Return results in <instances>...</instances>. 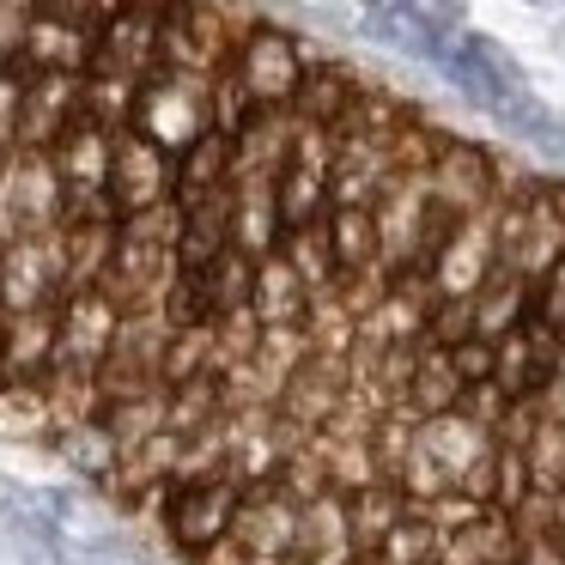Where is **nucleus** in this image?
Segmentation results:
<instances>
[{"instance_id": "obj_19", "label": "nucleus", "mask_w": 565, "mask_h": 565, "mask_svg": "<svg viewBox=\"0 0 565 565\" xmlns=\"http://www.w3.org/2000/svg\"><path fill=\"white\" fill-rule=\"evenodd\" d=\"M50 450L67 462V475L79 480V487L104 492L116 480V468H122V444H116V431L104 426V419H86V426H67L50 438Z\"/></svg>"}, {"instance_id": "obj_15", "label": "nucleus", "mask_w": 565, "mask_h": 565, "mask_svg": "<svg viewBox=\"0 0 565 565\" xmlns=\"http://www.w3.org/2000/svg\"><path fill=\"white\" fill-rule=\"evenodd\" d=\"M365 86H371V67L329 50V55H317V62L305 67V86H298V98H292L286 116H292L298 128H334L347 116V104H353Z\"/></svg>"}, {"instance_id": "obj_21", "label": "nucleus", "mask_w": 565, "mask_h": 565, "mask_svg": "<svg viewBox=\"0 0 565 565\" xmlns=\"http://www.w3.org/2000/svg\"><path fill=\"white\" fill-rule=\"evenodd\" d=\"M419 450H426L450 480H462V475H475V468L487 462V456L499 450V444H492V431H480L475 419H468L462 407H456V414L426 419V426H419Z\"/></svg>"}, {"instance_id": "obj_55", "label": "nucleus", "mask_w": 565, "mask_h": 565, "mask_svg": "<svg viewBox=\"0 0 565 565\" xmlns=\"http://www.w3.org/2000/svg\"><path fill=\"white\" fill-rule=\"evenodd\" d=\"M516 565H565L559 535H516Z\"/></svg>"}, {"instance_id": "obj_24", "label": "nucleus", "mask_w": 565, "mask_h": 565, "mask_svg": "<svg viewBox=\"0 0 565 565\" xmlns=\"http://www.w3.org/2000/svg\"><path fill=\"white\" fill-rule=\"evenodd\" d=\"M475 317H480V341H504L516 334L529 317H535V280H523L516 268H499L475 298Z\"/></svg>"}, {"instance_id": "obj_20", "label": "nucleus", "mask_w": 565, "mask_h": 565, "mask_svg": "<svg viewBox=\"0 0 565 565\" xmlns=\"http://www.w3.org/2000/svg\"><path fill=\"white\" fill-rule=\"evenodd\" d=\"M310 286L298 280V268L274 249L268 262H256V298H249V310H256L262 329H305L310 317Z\"/></svg>"}, {"instance_id": "obj_28", "label": "nucleus", "mask_w": 565, "mask_h": 565, "mask_svg": "<svg viewBox=\"0 0 565 565\" xmlns=\"http://www.w3.org/2000/svg\"><path fill=\"white\" fill-rule=\"evenodd\" d=\"M426 317H431L426 298L390 286V298H383V305L371 310L365 322H359V341L383 347V353H390V347H426Z\"/></svg>"}, {"instance_id": "obj_23", "label": "nucleus", "mask_w": 565, "mask_h": 565, "mask_svg": "<svg viewBox=\"0 0 565 565\" xmlns=\"http://www.w3.org/2000/svg\"><path fill=\"white\" fill-rule=\"evenodd\" d=\"M298 565H347L353 559V541H347V499L341 492H322L317 504L298 511Z\"/></svg>"}, {"instance_id": "obj_41", "label": "nucleus", "mask_w": 565, "mask_h": 565, "mask_svg": "<svg viewBox=\"0 0 565 565\" xmlns=\"http://www.w3.org/2000/svg\"><path fill=\"white\" fill-rule=\"evenodd\" d=\"M274 487L286 492V499L305 511V504H317L322 492H329V468H322V456L310 450V444H298V450H286L280 475H274Z\"/></svg>"}, {"instance_id": "obj_4", "label": "nucleus", "mask_w": 565, "mask_h": 565, "mask_svg": "<svg viewBox=\"0 0 565 565\" xmlns=\"http://www.w3.org/2000/svg\"><path fill=\"white\" fill-rule=\"evenodd\" d=\"M237 504H244V487H237L232 475H225V480H201V487H171L159 529H164V541H171L183 559L201 565L213 547H225V541H232Z\"/></svg>"}, {"instance_id": "obj_31", "label": "nucleus", "mask_w": 565, "mask_h": 565, "mask_svg": "<svg viewBox=\"0 0 565 565\" xmlns=\"http://www.w3.org/2000/svg\"><path fill=\"white\" fill-rule=\"evenodd\" d=\"M0 438L7 444H50L55 414L43 383H0Z\"/></svg>"}, {"instance_id": "obj_39", "label": "nucleus", "mask_w": 565, "mask_h": 565, "mask_svg": "<svg viewBox=\"0 0 565 565\" xmlns=\"http://www.w3.org/2000/svg\"><path fill=\"white\" fill-rule=\"evenodd\" d=\"M305 341H310V353H317V359H347V353L359 347V322H353V310H347L334 292L310 298Z\"/></svg>"}, {"instance_id": "obj_37", "label": "nucleus", "mask_w": 565, "mask_h": 565, "mask_svg": "<svg viewBox=\"0 0 565 565\" xmlns=\"http://www.w3.org/2000/svg\"><path fill=\"white\" fill-rule=\"evenodd\" d=\"M104 426L116 431V444H122V456L128 450H140V444H152L159 431H171L164 419H171V395H135V402H116V407H104Z\"/></svg>"}, {"instance_id": "obj_56", "label": "nucleus", "mask_w": 565, "mask_h": 565, "mask_svg": "<svg viewBox=\"0 0 565 565\" xmlns=\"http://www.w3.org/2000/svg\"><path fill=\"white\" fill-rule=\"evenodd\" d=\"M7 322H13V317H7V310H0V353H7Z\"/></svg>"}, {"instance_id": "obj_8", "label": "nucleus", "mask_w": 565, "mask_h": 565, "mask_svg": "<svg viewBox=\"0 0 565 565\" xmlns=\"http://www.w3.org/2000/svg\"><path fill=\"white\" fill-rule=\"evenodd\" d=\"M159 31H164V7H116L110 25L98 31L86 79H128L147 86L159 74Z\"/></svg>"}, {"instance_id": "obj_34", "label": "nucleus", "mask_w": 565, "mask_h": 565, "mask_svg": "<svg viewBox=\"0 0 565 565\" xmlns=\"http://www.w3.org/2000/svg\"><path fill=\"white\" fill-rule=\"evenodd\" d=\"M195 280H201V292H207L213 322H220V317H232V310H249V298H256V262L225 249V256L213 262V268H201Z\"/></svg>"}, {"instance_id": "obj_42", "label": "nucleus", "mask_w": 565, "mask_h": 565, "mask_svg": "<svg viewBox=\"0 0 565 565\" xmlns=\"http://www.w3.org/2000/svg\"><path fill=\"white\" fill-rule=\"evenodd\" d=\"M305 359H317V353H310V341H305V329H262L256 371L274 383V390H286V377H292Z\"/></svg>"}, {"instance_id": "obj_50", "label": "nucleus", "mask_w": 565, "mask_h": 565, "mask_svg": "<svg viewBox=\"0 0 565 565\" xmlns=\"http://www.w3.org/2000/svg\"><path fill=\"white\" fill-rule=\"evenodd\" d=\"M480 516H487V504H475L468 492H444V499L426 511V523L438 529V535H462V529L480 523Z\"/></svg>"}, {"instance_id": "obj_1", "label": "nucleus", "mask_w": 565, "mask_h": 565, "mask_svg": "<svg viewBox=\"0 0 565 565\" xmlns=\"http://www.w3.org/2000/svg\"><path fill=\"white\" fill-rule=\"evenodd\" d=\"M135 128L140 140H152L159 152H171V159H183L189 147H195L201 135H213V79H195V74H171V67H159V74L140 86L135 98Z\"/></svg>"}, {"instance_id": "obj_53", "label": "nucleus", "mask_w": 565, "mask_h": 565, "mask_svg": "<svg viewBox=\"0 0 565 565\" xmlns=\"http://www.w3.org/2000/svg\"><path fill=\"white\" fill-rule=\"evenodd\" d=\"M19 110H25V79L13 67H0V147H19Z\"/></svg>"}, {"instance_id": "obj_2", "label": "nucleus", "mask_w": 565, "mask_h": 565, "mask_svg": "<svg viewBox=\"0 0 565 565\" xmlns=\"http://www.w3.org/2000/svg\"><path fill=\"white\" fill-rule=\"evenodd\" d=\"M62 213H67V195H62V177H55V159L50 152H13L7 177H0V249L62 232Z\"/></svg>"}, {"instance_id": "obj_10", "label": "nucleus", "mask_w": 565, "mask_h": 565, "mask_svg": "<svg viewBox=\"0 0 565 565\" xmlns=\"http://www.w3.org/2000/svg\"><path fill=\"white\" fill-rule=\"evenodd\" d=\"M110 201H116L122 220L177 201V159L159 152L152 140H140L135 128H122V135H116V164H110Z\"/></svg>"}, {"instance_id": "obj_18", "label": "nucleus", "mask_w": 565, "mask_h": 565, "mask_svg": "<svg viewBox=\"0 0 565 565\" xmlns=\"http://www.w3.org/2000/svg\"><path fill=\"white\" fill-rule=\"evenodd\" d=\"M280 207H274V183L237 177L232 183V249L249 262H268L280 249Z\"/></svg>"}, {"instance_id": "obj_46", "label": "nucleus", "mask_w": 565, "mask_h": 565, "mask_svg": "<svg viewBox=\"0 0 565 565\" xmlns=\"http://www.w3.org/2000/svg\"><path fill=\"white\" fill-rule=\"evenodd\" d=\"M359 43H371V50H402L407 43V0H371V7H359Z\"/></svg>"}, {"instance_id": "obj_57", "label": "nucleus", "mask_w": 565, "mask_h": 565, "mask_svg": "<svg viewBox=\"0 0 565 565\" xmlns=\"http://www.w3.org/2000/svg\"><path fill=\"white\" fill-rule=\"evenodd\" d=\"M7 159H13V152H7V147H0V177H7Z\"/></svg>"}, {"instance_id": "obj_51", "label": "nucleus", "mask_w": 565, "mask_h": 565, "mask_svg": "<svg viewBox=\"0 0 565 565\" xmlns=\"http://www.w3.org/2000/svg\"><path fill=\"white\" fill-rule=\"evenodd\" d=\"M31 19H38V7H25V0H0V67L19 62V50H25V38H31Z\"/></svg>"}, {"instance_id": "obj_12", "label": "nucleus", "mask_w": 565, "mask_h": 565, "mask_svg": "<svg viewBox=\"0 0 565 565\" xmlns=\"http://www.w3.org/2000/svg\"><path fill=\"white\" fill-rule=\"evenodd\" d=\"M116 334H122V305L110 292H74L62 305V359H55V371L98 377L104 359L116 353Z\"/></svg>"}, {"instance_id": "obj_40", "label": "nucleus", "mask_w": 565, "mask_h": 565, "mask_svg": "<svg viewBox=\"0 0 565 565\" xmlns=\"http://www.w3.org/2000/svg\"><path fill=\"white\" fill-rule=\"evenodd\" d=\"M480 341V317H475V298H438L426 317V347L438 353H456V347Z\"/></svg>"}, {"instance_id": "obj_48", "label": "nucleus", "mask_w": 565, "mask_h": 565, "mask_svg": "<svg viewBox=\"0 0 565 565\" xmlns=\"http://www.w3.org/2000/svg\"><path fill=\"white\" fill-rule=\"evenodd\" d=\"M116 232L135 237V244H164V249H177V237H183V207H177V201H164V207H152V213L122 220Z\"/></svg>"}, {"instance_id": "obj_38", "label": "nucleus", "mask_w": 565, "mask_h": 565, "mask_svg": "<svg viewBox=\"0 0 565 565\" xmlns=\"http://www.w3.org/2000/svg\"><path fill=\"white\" fill-rule=\"evenodd\" d=\"M164 390H183V383L220 377V347H213V329H177L171 347H164Z\"/></svg>"}, {"instance_id": "obj_49", "label": "nucleus", "mask_w": 565, "mask_h": 565, "mask_svg": "<svg viewBox=\"0 0 565 565\" xmlns=\"http://www.w3.org/2000/svg\"><path fill=\"white\" fill-rule=\"evenodd\" d=\"M541 426H547L541 402H511V414H504L499 431H492V444H504V450H529V444L541 438Z\"/></svg>"}, {"instance_id": "obj_27", "label": "nucleus", "mask_w": 565, "mask_h": 565, "mask_svg": "<svg viewBox=\"0 0 565 565\" xmlns=\"http://www.w3.org/2000/svg\"><path fill=\"white\" fill-rule=\"evenodd\" d=\"M462 31H468L462 7H407V43H402V55L438 74V67L450 62V50H456V38H462Z\"/></svg>"}, {"instance_id": "obj_44", "label": "nucleus", "mask_w": 565, "mask_h": 565, "mask_svg": "<svg viewBox=\"0 0 565 565\" xmlns=\"http://www.w3.org/2000/svg\"><path fill=\"white\" fill-rule=\"evenodd\" d=\"M213 347H220V371L256 365V353H262V322H256V310H232V317L213 322Z\"/></svg>"}, {"instance_id": "obj_7", "label": "nucleus", "mask_w": 565, "mask_h": 565, "mask_svg": "<svg viewBox=\"0 0 565 565\" xmlns=\"http://www.w3.org/2000/svg\"><path fill=\"white\" fill-rule=\"evenodd\" d=\"M232 55H237V43L225 31V7H164L159 67L195 74V79H220L232 67Z\"/></svg>"}, {"instance_id": "obj_54", "label": "nucleus", "mask_w": 565, "mask_h": 565, "mask_svg": "<svg viewBox=\"0 0 565 565\" xmlns=\"http://www.w3.org/2000/svg\"><path fill=\"white\" fill-rule=\"evenodd\" d=\"M492 359H499V347H492V341L456 347L450 365H456V377H462V390H480V383H492Z\"/></svg>"}, {"instance_id": "obj_30", "label": "nucleus", "mask_w": 565, "mask_h": 565, "mask_svg": "<svg viewBox=\"0 0 565 565\" xmlns=\"http://www.w3.org/2000/svg\"><path fill=\"white\" fill-rule=\"evenodd\" d=\"M329 244H334V268L347 274H365L383 268V237H377V213L371 207H334L329 213Z\"/></svg>"}, {"instance_id": "obj_3", "label": "nucleus", "mask_w": 565, "mask_h": 565, "mask_svg": "<svg viewBox=\"0 0 565 565\" xmlns=\"http://www.w3.org/2000/svg\"><path fill=\"white\" fill-rule=\"evenodd\" d=\"M305 67H310L305 38L286 31L274 13H268V25H262L256 38L232 55V74H237V86L249 92L256 110H292L298 86H305Z\"/></svg>"}, {"instance_id": "obj_9", "label": "nucleus", "mask_w": 565, "mask_h": 565, "mask_svg": "<svg viewBox=\"0 0 565 565\" xmlns=\"http://www.w3.org/2000/svg\"><path fill=\"white\" fill-rule=\"evenodd\" d=\"M347 390H353V377H347V359H305V365L286 377L274 414H280V426L292 431L298 444H310L317 431H329L334 414H341Z\"/></svg>"}, {"instance_id": "obj_36", "label": "nucleus", "mask_w": 565, "mask_h": 565, "mask_svg": "<svg viewBox=\"0 0 565 565\" xmlns=\"http://www.w3.org/2000/svg\"><path fill=\"white\" fill-rule=\"evenodd\" d=\"M280 256L298 268V280L310 292H334L341 286V268H334V244H329V225H310V232H286L280 237Z\"/></svg>"}, {"instance_id": "obj_13", "label": "nucleus", "mask_w": 565, "mask_h": 565, "mask_svg": "<svg viewBox=\"0 0 565 565\" xmlns=\"http://www.w3.org/2000/svg\"><path fill=\"white\" fill-rule=\"evenodd\" d=\"M232 547L244 553L249 565H286L298 547V504L286 499L280 487H249L244 504H237V523H232Z\"/></svg>"}, {"instance_id": "obj_47", "label": "nucleus", "mask_w": 565, "mask_h": 565, "mask_svg": "<svg viewBox=\"0 0 565 565\" xmlns=\"http://www.w3.org/2000/svg\"><path fill=\"white\" fill-rule=\"evenodd\" d=\"M529 480H535V492H559L565 487V426H541V438L529 444Z\"/></svg>"}, {"instance_id": "obj_45", "label": "nucleus", "mask_w": 565, "mask_h": 565, "mask_svg": "<svg viewBox=\"0 0 565 565\" xmlns=\"http://www.w3.org/2000/svg\"><path fill=\"white\" fill-rule=\"evenodd\" d=\"M535 492V480H529V456L523 450H492V511H504V516H516V504Z\"/></svg>"}, {"instance_id": "obj_6", "label": "nucleus", "mask_w": 565, "mask_h": 565, "mask_svg": "<svg viewBox=\"0 0 565 565\" xmlns=\"http://www.w3.org/2000/svg\"><path fill=\"white\" fill-rule=\"evenodd\" d=\"M62 298H67V249H62V232L25 237V244L0 249V310H7V317L55 310Z\"/></svg>"}, {"instance_id": "obj_35", "label": "nucleus", "mask_w": 565, "mask_h": 565, "mask_svg": "<svg viewBox=\"0 0 565 565\" xmlns=\"http://www.w3.org/2000/svg\"><path fill=\"white\" fill-rule=\"evenodd\" d=\"M419 426H426V419H419L407 402L383 407L377 431H371V462H377V475H383V480H395V475L407 468V456L419 450Z\"/></svg>"}, {"instance_id": "obj_17", "label": "nucleus", "mask_w": 565, "mask_h": 565, "mask_svg": "<svg viewBox=\"0 0 565 565\" xmlns=\"http://www.w3.org/2000/svg\"><path fill=\"white\" fill-rule=\"evenodd\" d=\"M62 359V305L31 310L7 322V353H0V383H50Z\"/></svg>"}, {"instance_id": "obj_11", "label": "nucleus", "mask_w": 565, "mask_h": 565, "mask_svg": "<svg viewBox=\"0 0 565 565\" xmlns=\"http://www.w3.org/2000/svg\"><path fill=\"white\" fill-rule=\"evenodd\" d=\"M79 116H86V74L25 79V110H19V147L13 152H55Z\"/></svg>"}, {"instance_id": "obj_32", "label": "nucleus", "mask_w": 565, "mask_h": 565, "mask_svg": "<svg viewBox=\"0 0 565 565\" xmlns=\"http://www.w3.org/2000/svg\"><path fill=\"white\" fill-rule=\"evenodd\" d=\"M462 377H456L450 353H438V347H419V371H414V390H407V407H414L419 419H444L462 407Z\"/></svg>"}, {"instance_id": "obj_22", "label": "nucleus", "mask_w": 565, "mask_h": 565, "mask_svg": "<svg viewBox=\"0 0 565 565\" xmlns=\"http://www.w3.org/2000/svg\"><path fill=\"white\" fill-rule=\"evenodd\" d=\"M407 511H414V504L402 499L395 480H377V487L353 492V499H347V541H353V559H371V553L407 523Z\"/></svg>"}, {"instance_id": "obj_58", "label": "nucleus", "mask_w": 565, "mask_h": 565, "mask_svg": "<svg viewBox=\"0 0 565 565\" xmlns=\"http://www.w3.org/2000/svg\"><path fill=\"white\" fill-rule=\"evenodd\" d=\"M347 565H377V553H371V559H347Z\"/></svg>"}, {"instance_id": "obj_25", "label": "nucleus", "mask_w": 565, "mask_h": 565, "mask_svg": "<svg viewBox=\"0 0 565 565\" xmlns=\"http://www.w3.org/2000/svg\"><path fill=\"white\" fill-rule=\"evenodd\" d=\"M438 565H516V516L487 511L462 535H438Z\"/></svg>"}, {"instance_id": "obj_52", "label": "nucleus", "mask_w": 565, "mask_h": 565, "mask_svg": "<svg viewBox=\"0 0 565 565\" xmlns=\"http://www.w3.org/2000/svg\"><path fill=\"white\" fill-rule=\"evenodd\" d=\"M462 414L475 419L480 431H499V426H504V414H511V395H504L499 383H480V390H468V395H462Z\"/></svg>"}, {"instance_id": "obj_43", "label": "nucleus", "mask_w": 565, "mask_h": 565, "mask_svg": "<svg viewBox=\"0 0 565 565\" xmlns=\"http://www.w3.org/2000/svg\"><path fill=\"white\" fill-rule=\"evenodd\" d=\"M377 565H438V529L426 523V511H407V523L377 547Z\"/></svg>"}, {"instance_id": "obj_33", "label": "nucleus", "mask_w": 565, "mask_h": 565, "mask_svg": "<svg viewBox=\"0 0 565 565\" xmlns=\"http://www.w3.org/2000/svg\"><path fill=\"white\" fill-rule=\"evenodd\" d=\"M171 395V419L164 426L177 431V438H201V431H220L225 419H232V407H225V390L220 377H201V383H183V390H164Z\"/></svg>"}, {"instance_id": "obj_29", "label": "nucleus", "mask_w": 565, "mask_h": 565, "mask_svg": "<svg viewBox=\"0 0 565 565\" xmlns=\"http://www.w3.org/2000/svg\"><path fill=\"white\" fill-rule=\"evenodd\" d=\"M274 207H280V232H310V225H329V213H334L329 177L305 171V164H286L280 183H274Z\"/></svg>"}, {"instance_id": "obj_16", "label": "nucleus", "mask_w": 565, "mask_h": 565, "mask_svg": "<svg viewBox=\"0 0 565 565\" xmlns=\"http://www.w3.org/2000/svg\"><path fill=\"white\" fill-rule=\"evenodd\" d=\"M377 237H383V268H407L414 262V249H419V237H426V225H431V189H426V177H395L390 183V195L377 201Z\"/></svg>"}, {"instance_id": "obj_14", "label": "nucleus", "mask_w": 565, "mask_h": 565, "mask_svg": "<svg viewBox=\"0 0 565 565\" xmlns=\"http://www.w3.org/2000/svg\"><path fill=\"white\" fill-rule=\"evenodd\" d=\"M492 274H499V207L456 225L438 268H431V286H438V298H480Z\"/></svg>"}, {"instance_id": "obj_5", "label": "nucleus", "mask_w": 565, "mask_h": 565, "mask_svg": "<svg viewBox=\"0 0 565 565\" xmlns=\"http://www.w3.org/2000/svg\"><path fill=\"white\" fill-rule=\"evenodd\" d=\"M492 164H499V147L450 128V140L438 147V159L426 171L431 213H444V220H475V213H487L492 207Z\"/></svg>"}, {"instance_id": "obj_26", "label": "nucleus", "mask_w": 565, "mask_h": 565, "mask_svg": "<svg viewBox=\"0 0 565 565\" xmlns=\"http://www.w3.org/2000/svg\"><path fill=\"white\" fill-rule=\"evenodd\" d=\"M225 189H232V140L213 128L177 159V207H195V201L225 195Z\"/></svg>"}]
</instances>
